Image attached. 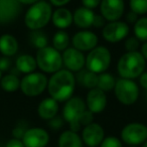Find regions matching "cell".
I'll return each instance as SVG.
<instances>
[{"label": "cell", "mask_w": 147, "mask_h": 147, "mask_svg": "<svg viewBox=\"0 0 147 147\" xmlns=\"http://www.w3.org/2000/svg\"><path fill=\"white\" fill-rule=\"evenodd\" d=\"M77 80L74 73L61 69L53 74L47 83V92L57 102H67L74 96Z\"/></svg>", "instance_id": "1"}, {"label": "cell", "mask_w": 147, "mask_h": 147, "mask_svg": "<svg viewBox=\"0 0 147 147\" xmlns=\"http://www.w3.org/2000/svg\"><path fill=\"white\" fill-rule=\"evenodd\" d=\"M146 61L140 51H126L117 63V71L120 78L134 80L145 71Z\"/></svg>", "instance_id": "2"}, {"label": "cell", "mask_w": 147, "mask_h": 147, "mask_svg": "<svg viewBox=\"0 0 147 147\" xmlns=\"http://www.w3.org/2000/svg\"><path fill=\"white\" fill-rule=\"evenodd\" d=\"M53 9L49 2L39 0L28 7L24 15V24L29 30H41L51 21Z\"/></svg>", "instance_id": "3"}, {"label": "cell", "mask_w": 147, "mask_h": 147, "mask_svg": "<svg viewBox=\"0 0 147 147\" xmlns=\"http://www.w3.org/2000/svg\"><path fill=\"white\" fill-rule=\"evenodd\" d=\"M35 61L37 63V67L43 74L53 75L63 67V57L61 51H57L55 47L49 45L37 49Z\"/></svg>", "instance_id": "4"}, {"label": "cell", "mask_w": 147, "mask_h": 147, "mask_svg": "<svg viewBox=\"0 0 147 147\" xmlns=\"http://www.w3.org/2000/svg\"><path fill=\"white\" fill-rule=\"evenodd\" d=\"M63 108V118L69 124V130L78 132L81 129L80 120L87 111L86 102L80 97L73 96L71 99L65 102Z\"/></svg>", "instance_id": "5"}, {"label": "cell", "mask_w": 147, "mask_h": 147, "mask_svg": "<svg viewBox=\"0 0 147 147\" xmlns=\"http://www.w3.org/2000/svg\"><path fill=\"white\" fill-rule=\"evenodd\" d=\"M112 61L111 51L104 45H97L86 55V69L100 75L108 71Z\"/></svg>", "instance_id": "6"}, {"label": "cell", "mask_w": 147, "mask_h": 147, "mask_svg": "<svg viewBox=\"0 0 147 147\" xmlns=\"http://www.w3.org/2000/svg\"><path fill=\"white\" fill-rule=\"evenodd\" d=\"M49 79L43 73L33 71L20 79V89L23 95L29 98L41 95L47 89Z\"/></svg>", "instance_id": "7"}, {"label": "cell", "mask_w": 147, "mask_h": 147, "mask_svg": "<svg viewBox=\"0 0 147 147\" xmlns=\"http://www.w3.org/2000/svg\"><path fill=\"white\" fill-rule=\"evenodd\" d=\"M114 93L117 100L125 106L135 104L139 98V87L134 80L129 79H117L114 87Z\"/></svg>", "instance_id": "8"}, {"label": "cell", "mask_w": 147, "mask_h": 147, "mask_svg": "<svg viewBox=\"0 0 147 147\" xmlns=\"http://www.w3.org/2000/svg\"><path fill=\"white\" fill-rule=\"evenodd\" d=\"M121 139L130 146L143 144L147 140V126L138 122L129 123L121 131Z\"/></svg>", "instance_id": "9"}, {"label": "cell", "mask_w": 147, "mask_h": 147, "mask_svg": "<svg viewBox=\"0 0 147 147\" xmlns=\"http://www.w3.org/2000/svg\"><path fill=\"white\" fill-rule=\"evenodd\" d=\"M130 26L126 21H111L107 22L102 28V36L110 43H118L129 36Z\"/></svg>", "instance_id": "10"}, {"label": "cell", "mask_w": 147, "mask_h": 147, "mask_svg": "<svg viewBox=\"0 0 147 147\" xmlns=\"http://www.w3.org/2000/svg\"><path fill=\"white\" fill-rule=\"evenodd\" d=\"M63 65L71 73H78L86 67V55L75 47H67L61 53Z\"/></svg>", "instance_id": "11"}, {"label": "cell", "mask_w": 147, "mask_h": 147, "mask_svg": "<svg viewBox=\"0 0 147 147\" xmlns=\"http://www.w3.org/2000/svg\"><path fill=\"white\" fill-rule=\"evenodd\" d=\"M99 7L100 14L107 22L120 20L125 11L124 0H102Z\"/></svg>", "instance_id": "12"}, {"label": "cell", "mask_w": 147, "mask_h": 147, "mask_svg": "<svg viewBox=\"0 0 147 147\" xmlns=\"http://www.w3.org/2000/svg\"><path fill=\"white\" fill-rule=\"evenodd\" d=\"M71 42L73 45V47L84 53V51H92L98 45L99 37L93 31L83 29L73 35V37L71 38Z\"/></svg>", "instance_id": "13"}, {"label": "cell", "mask_w": 147, "mask_h": 147, "mask_svg": "<svg viewBox=\"0 0 147 147\" xmlns=\"http://www.w3.org/2000/svg\"><path fill=\"white\" fill-rule=\"evenodd\" d=\"M21 9L18 0H0V25L14 22L20 15Z\"/></svg>", "instance_id": "14"}, {"label": "cell", "mask_w": 147, "mask_h": 147, "mask_svg": "<svg viewBox=\"0 0 147 147\" xmlns=\"http://www.w3.org/2000/svg\"><path fill=\"white\" fill-rule=\"evenodd\" d=\"M21 141L25 147H45L49 142V135L45 129L33 127L25 131Z\"/></svg>", "instance_id": "15"}, {"label": "cell", "mask_w": 147, "mask_h": 147, "mask_svg": "<svg viewBox=\"0 0 147 147\" xmlns=\"http://www.w3.org/2000/svg\"><path fill=\"white\" fill-rule=\"evenodd\" d=\"M86 106L87 109L93 114H100L107 107V96L106 93L98 88L91 89L87 93L86 97Z\"/></svg>", "instance_id": "16"}, {"label": "cell", "mask_w": 147, "mask_h": 147, "mask_svg": "<svg viewBox=\"0 0 147 147\" xmlns=\"http://www.w3.org/2000/svg\"><path fill=\"white\" fill-rule=\"evenodd\" d=\"M105 138V131L98 123H91L84 127L82 131V140L89 147H97L101 145Z\"/></svg>", "instance_id": "17"}, {"label": "cell", "mask_w": 147, "mask_h": 147, "mask_svg": "<svg viewBox=\"0 0 147 147\" xmlns=\"http://www.w3.org/2000/svg\"><path fill=\"white\" fill-rule=\"evenodd\" d=\"M51 22L59 30H65L74 23L73 12L67 7H57L53 12Z\"/></svg>", "instance_id": "18"}, {"label": "cell", "mask_w": 147, "mask_h": 147, "mask_svg": "<svg viewBox=\"0 0 147 147\" xmlns=\"http://www.w3.org/2000/svg\"><path fill=\"white\" fill-rule=\"evenodd\" d=\"M95 12L84 6L78 7L73 13L74 23L81 29H88L93 26Z\"/></svg>", "instance_id": "19"}, {"label": "cell", "mask_w": 147, "mask_h": 147, "mask_svg": "<svg viewBox=\"0 0 147 147\" xmlns=\"http://www.w3.org/2000/svg\"><path fill=\"white\" fill-rule=\"evenodd\" d=\"M57 112H59V102L51 97L43 99L37 106V115L43 120L49 121L51 119L55 118L57 115Z\"/></svg>", "instance_id": "20"}, {"label": "cell", "mask_w": 147, "mask_h": 147, "mask_svg": "<svg viewBox=\"0 0 147 147\" xmlns=\"http://www.w3.org/2000/svg\"><path fill=\"white\" fill-rule=\"evenodd\" d=\"M18 49V40L14 35L9 34V33H4L0 36V53L3 57H13L17 53Z\"/></svg>", "instance_id": "21"}, {"label": "cell", "mask_w": 147, "mask_h": 147, "mask_svg": "<svg viewBox=\"0 0 147 147\" xmlns=\"http://www.w3.org/2000/svg\"><path fill=\"white\" fill-rule=\"evenodd\" d=\"M15 67L17 71L21 74H30L35 71L37 67V63L35 61V57L31 55H21L15 61Z\"/></svg>", "instance_id": "22"}, {"label": "cell", "mask_w": 147, "mask_h": 147, "mask_svg": "<svg viewBox=\"0 0 147 147\" xmlns=\"http://www.w3.org/2000/svg\"><path fill=\"white\" fill-rule=\"evenodd\" d=\"M59 147H83V140L77 132L67 130L59 135Z\"/></svg>", "instance_id": "23"}, {"label": "cell", "mask_w": 147, "mask_h": 147, "mask_svg": "<svg viewBox=\"0 0 147 147\" xmlns=\"http://www.w3.org/2000/svg\"><path fill=\"white\" fill-rule=\"evenodd\" d=\"M77 82H79L83 87L89 89H95L98 86V75L88 69H82L78 71V76L76 77Z\"/></svg>", "instance_id": "24"}, {"label": "cell", "mask_w": 147, "mask_h": 147, "mask_svg": "<svg viewBox=\"0 0 147 147\" xmlns=\"http://www.w3.org/2000/svg\"><path fill=\"white\" fill-rule=\"evenodd\" d=\"M0 87L7 93H14L20 89V79L15 74H6L0 80Z\"/></svg>", "instance_id": "25"}, {"label": "cell", "mask_w": 147, "mask_h": 147, "mask_svg": "<svg viewBox=\"0 0 147 147\" xmlns=\"http://www.w3.org/2000/svg\"><path fill=\"white\" fill-rule=\"evenodd\" d=\"M71 38L67 31L57 30L53 36V47H55L57 51H63L69 47Z\"/></svg>", "instance_id": "26"}, {"label": "cell", "mask_w": 147, "mask_h": 147, "mask_svg": "<svg viewBox=\"0 0 147 147\" xmlns=\"http://www.w3.org/2000/svg\"><path fill=\"white\" fill-rule=\"evenodd\" d=\"M117 79L110 73H102L98 75V86L97 88L102 90L103 92H110L114 90L115 84H116Z\"/></svg>", "instance_id": "27"}, {"label": "cell", "mask_w": 147, "mask_h": 147, "mask_svg": "<svg viewBox=\"0 0 147 147\" xmlns=\"http://www.w3.org/2000/svg\"><path fill=\"white\" fill-rule=\"evenodd\" d=\"M134 36L138 38L140 42L147 41V16H141L133 24Z\"/></svg>", "instance_id": "28"}, {"label": "cell", "mask_w": 147, "mask_h": 147, "mask_svg": "<svg viewBox=\"0 0 147 147\" xmlns=\"http://www.w3.org/2000/svg\"><path fill=\"white\" fill-rule=\"evenodd\" d=\"M29 41H30L31 45L37 49H43V47L49 45V40H47V36L45 33L41 30H34L31 31L30 35H29Z\"/></svg>", "instance_id": "29"}, {"label": "cell", "mask_w": 147, "mask_h": 147, "mask_svg": "<svg viewBox=\"0 0 147 147\" xmlns=\"http://www.w3.org/2000/svg\"><path fill=\"white\" fill-rule=\"evenodd\" d=\"M129 6L130 10L137 15H144L147 13V0H129Z\"/></svg>", "instance_id": "30"}, {"label": "cell", "mask_w": 147, "mask_h": 147, "mask_svg": "<svg viewBox=\"0 0 147 147\" xmlns=\"http://www.w3.org/2000/svg\"><path fill=\"white\" fill-rule=\"evenodd\" d=\"M124 47L126 51H139L138 49L141 47V45L138 38L133 35V36H128L125 39Z\"/></svg>", "instance_id": "31"}, {"label": "cell", "mask_w": 147, "mask_h": 147, "mask_svg": "<svg viewBox=\"0 0 147 147\" xmlns=\"http://www.w3.org/2000/svg\"><path fill=\"white\" fill-rule=\"evenodd\" d=\"M100 147H123L122 142L120 139L114 136H108L104 138L103 142L101 143Z\"/></svg>", "instance_id": "32"}, {"label": "cell", "mask_w": 147, "mask_h": 147, "mask_svg": "<svg viewBox=\"0 0 147 147\" xmlns=\"http://www.w3.org/2000/svg\"><path fill=\"white\" fill-rule=\"evenodd\" d=\"M63 125V118L59 116H55V118L51 119L49 121V127H51V129L53 130H59Z\"/></svg>", "instance_id": "33"}, {"label": "cell", "mask_w": 147, "mask_h": 147, "mask_svg": "<svg viewBox=\"0 0 147 147\" xmlns=\"http://www.w3.org/2000/svg\"><path fill=\"white\" fill-rule=\"evenodd\" d=\"M102 0H81L82 5L86 8H89L91 10H94L97 7L100 6V3Z\"/></svg>", "instance_id": "34"}, {"label": "cell", "mask_w": 147, "mask_h": 147, "mask_svg": "<svg viewBox=\"0 0 147 147\" xmlns=\"http://www.w3.org/2000/svg\"><path fill=\"white\" fill-rule=\"evenodd\" d=\"M105 24H106V20L104 19V17L101 14L96 15L95 14L94 17V21H93V26L96 27V28H101V27H104Z\"/></svg>", "instance_id": "35"}, {"label": "cell", "mask_w": 147, "mask_h": 147, "mask_svg": "<svg viewBox=\"0 0 147 147\" xmlns=\"http://www.w3.org/2000/svg\"><path fill=\"white\" fill-rule=\"evenodd\" d=\"M27 129L26 128H24V127H22V126H20V125H17L16 127H15L14 129H13V131H12V134H13V136H14V138H17V139H22V137H23V135H24V133H25V131H26Z\"/></svg>", "instance_id": "36"}, {"label": "cell", "mask_w": 147, "mask_h": 147, "mask_svg": "<svg viewBox=\"0 0 147 147\" xmlns=\"http://www.w3.org/2000/svg\"><path fill=\"white\" fill-rule=\"evenodd\" d=\"M11 67V61L8 59V57H3L0 59V71H7Z\"/></svg>", "instance_id": "37"}, {"label": "cell", "mask_w": 147, "mask_h": 147, "mask_svg": "<svg viewBox=\"0 0 147 147\" xmlns=\"http://www.w3.org/2000/svg\"><path fill=\"white\" fill-rule=\"evenodd\" d=\"M5 147H25L23 142L20 140V139L17 138H12L6 143Z\"/></svg>", "instance_id": "38"}, {"label": "cell", "mask_w": 147, "mask_h": 147, "mask_svg": "<svg viewBox=\"0 0 147 147\" xmlns=\"http://www.w3.org/2000/svg\"><path fill=\"white\" fill-rule=\"evenodd\" d=\"M69 2H71V0H49L51 6H55L57 8V7H65Z\"/></svg>", "instance_id": "39"}, {"label": "cell", "mask_w": 147, "mask_h": 147, "mask_svg": "<svg viewBox=\"0 0 147 147\" xmlns=\"http://www.w3.org/2000/svg\"><path fill=\"white\" fill-rule=\"evenodd\" d=\"M138 16L139 15H137L136 13L130 11V12H128L126 15V22L128 23V24H134V23L137 21V19L139 18Z\"/></svg>", "instance_id": "40"}, {"label": "cell", "mask_w": 147, "mask_h": 147, "mask_svg": "<svg viewBox=\"0 0 147 147\" xmlns=\"http://www.w3.org/2000/svg\"><path fill=\"white\" fill-rule=\"evenodd\" d=\"M139 85H140L141 88L147 90V71H144V73L139 77Z\"/></svg>", "instance_id": "41"}, {"label": "cell", "mask_w": 147, "mask_h": 147, "mask_svg": "<svg viewBox=\"0 0 147 147\" xmlns=\"http://www.w3.org/2000/svg\"><path fill=\"white\" fill-rule=\"evenodd\" d=\"M140 53L143 55V57L145 59V61H147V41L142 43V45L140 47Z\"/></svg>", "instance_id": "42"}, {"label": "cell", "mask_w": 147, "mask_h": 147, "mask_svg": "<svg viewBox=\"0 0 147 147\" xmlns=\"http://www.w3.org/2000/svg\"><path fill=\"white\" fill-rule=\"evenodd\" d=\"M39 0H18V2L20 3L21 5H29V6H31V5H33L34 3L38 2Z\"/></svg>", "instance_id": "43"}, {"label": "cell", "mask_w": 147, "mask_h": 147, "mask_svg": "<svg viewBox=\"0 0 147 147\" xmlns=\"http://www.w3.org/2000/svg\"><path fill=\"white\" fill-rule=\"evenodd\" d=\"M142 147H147V140L145 141L144 143H143V146H142Z\"/></svg>", "instance_id": "44"}, {"label": "cell", "mask_w": 147, "mask_h": 147, "mask_svg": "<svg viewBox=\"0 0 147 147\" xmlns=\"http://www.w3.org/2000/svg\"><path fill=\"white\" fill-rule=\"evenodd\" d=\"M2 71H0V80H1V78H2Z\"/></svg>", "instance_id": "45"}, {"label": "cell", "mask_w": 147, "mask_h": 147, "mask_svg": "<svg viewBox=\"0 0 147 147\" xmlns=\"http://www.w3.org/2000/svg\"><path fill=\"white\" fill-rule=\"evenodd\" d=\"M130 147H137V146H130Z\"/></svg>", "instance_id": "46"}]
</instances>
